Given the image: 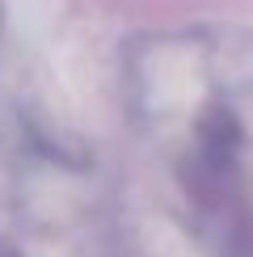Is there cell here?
<instances>
[{
  "instance_id": "cell-1",
  "label": "cell",
  "mask_w": 253,
  "mask_h": 257,
  "mask_svg": "<svg viewBox=\"0 0 253 257\" xmlns=\"http://www.w3.org/2000/svg\"><path fill=\"white\" fill-rule=\"evenodd\" d=\"M240 144H245L240 122H236V114H232L224 101L207 105V110L198 114V122H194V148H198V165H203V173L211 181H219V177L232 173Z\"/></svg>"
},
{
  "instance_id": "cell-2",
  "label": "cell",
  "mask_w": 253,
  "mask_h": 257,
  "mask_svg": "<svg viewBox=\"0 0 253 257\" xmlns=\"http://www.w3.org/2000/svg\"><path fill=\"white\" fill-rule=\"evenodd\" d=\"M207 55H211V72L219 76V89L228 93L253 89V34L249 30H219Z\"/></svg>"
},
{
  "instance_id": "cell-3",
  "label": "cell",
  "mask_w": 253,
  "mask_h": 257,
  "mask_svg": "<svg viewBox=\"0 0 253 257\" xmlns=\"http://www.w3.org/2000/svg\"><path fill=\"white\" fill-rule=\"evenodd\" d=\"M0 257H21L17 249H9V244H0Z\"/></svg>"
}]
</instances>
